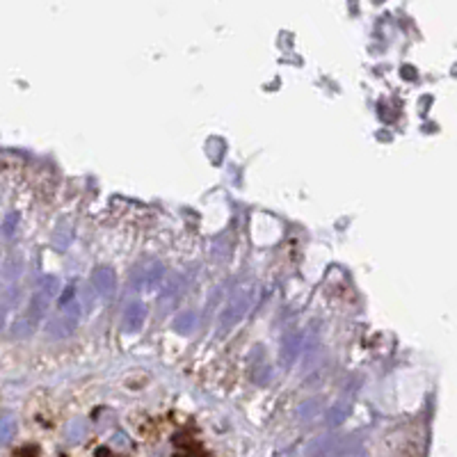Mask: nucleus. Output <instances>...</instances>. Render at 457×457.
<instances>
[{"instance_id": "f257e3e1", "label": "nucleus", "mask_w": 457, "mask_h": 457, "mask_svg": "<svg viewBox=\"0 0 457 457\" xmlns=\"http://www.w3.org/2000/svg\"><path fill=\"white\" fill-rule=\"evenodd\" d=\"M58 290H60L58 277H53V274H46V277H42V281H39V288L35 290L33 299H30L26 313H23V316L14 322V336L26 338V336H30L35 332L39 320H42L46 309H49V302L55 295H58Z\"/></svg>"}, {"instance_id": "f03ea898", "label": "nucleus", "mask_w": 457, "mask_h": 457, "mask_svg": "<svg viewBox=\"0 0 457 457\" xmlns=\"http://www.w3.org/2000/svg\"><path fill=\"white\" fill-rule=\"evenodd\" d=\"M357 451V439L343 435H325L306 444L304 457H348Z\"/></svg>"}, {"instance_id": "7ed1b4c3", "label": "nucleus", "mask_w": 457, "mask_h": 457, "mask_svg": "<svg viewBox=\"0 0 457 457\" xmlns=\"http://www.w3.org/2000/svg\"><path fill=\"white\" fill-rule=\"evenodd\" d=\"M251 299H254V293H251L249 288H240L235 290L233 297L228 299V304L224 306L222 316H219V334H226L228 329L233 325H238V322L247 316L249 306H251Z\"/></svg>"}, {"instance_id": "20e7f679", "label": "nucleus", "mask_w": 457, "mask_h": 457, "mask_svg": "<svg viewBox=\"0 0 457 457\" xmlns=\"http://www.w3.org/2000/svg\"><path fill=\"white\" fill-rule=\"evenodd\" d=\"M165 279V265L158 261V258H147L142 261L135 270H133V286L138 290H153L158 288V283Z\"/></svg>"}, {"instance_id": "39448f33", "label": "nucleus", "mask_w": 457, "mask_h": 457, "mask_svg": "<svg viewBox=\"0 0 457 457\" xmlns=\"http://www.w3.org/2000/svg\"><path fill=\"white\" fill-rule=\"evenodd\" d=\"M78 320H81V306L76 302H69L62 306V311L46 325V332H49L51 338H67L74 334V329L78 327Z\"/></svg>"}, {"instance_id": "423d86ee", "label": "nucleus", "mask_w": 457, "mask_h": 457, "mask_svg": "<svg viewBox=\"0 0 457 457\" xmlns=\"http://www.w3.org/2000/svg\"><path fill=\"white\" fill-rule=\"evenodd\" d=\"M299 345H302V336H299L297 329H293V332H288V334H283L281 348H279V361H281L283 368H290L297 361Z\"/></svg>"}, {"instance_id": "0eeeda50", "label": "nucleus", "mask_w": 457, "mask_h": 457, "mask_svg": "<svg viewBox=\"0 0 457 457\" xmlns=\"http://www.w3.org/2000/svg\"><path fill=\"white\" fill-rule=\"evenodd\" d=\"M92 283L97 288V293L101 297H110L115 293V286H117V277H115V270L108 265H101L97 270L92 272Z\"/></svg>"}, {"instance_id": "6e6552de", "label": "nucleus", "mask_w": 457, "mask_h": 457, "mask_svg": "<svg viewBox=\"0 0 457 457\" xmlns=\"http://www.w3.org/2000/svg\"><path fill=\"white\" fill-rule=\"evenodd\" d=\"M144 320H147V306L142 302H131L124 311L122 327H124V332H128V334L140 332L142 325H144Z\"/></svg>"}, {"instance_id": "1a4fd4ad", "label": "nucleus", "mask_w": 457, "mask_h": 457, "mask_svg": "<svg viewBox=\"0 0 457 457\" xmlns=\"http://www.w3.org/2000/svg\"><path fill=\"white\" fill-rule=\"evenodd\" d=\"M350 414H352V403H348V400H341V403H334L332 407L327 409L325 423L329 425V428H336V425H341L343 421H348Z\"/></svg>"}, {"instance_id": "9d476101", "label": "nucleus", "mask_w": 457, "mask_h": 457, "mask_svg": "<svg viewBox=\"0 0 457 457\" xmlns=\"http://www.w3.org/2000/svg\"><path fill=\"white\" fill-rule=\"evenodd\" d=\"M197 313L194 311H183V313H178V316L174 318V322H172V327H174V332L176 334H192L194 329H197Z\"/></svg>"}, {"instance_id": "9b49d317", "label": "nucleus", "mask_w": 457, "mask_h": 457, "mask_svg": "<svg viewBox=\"0 0 457 457\" xmlns=\"http://www.w3.org/2000/svg\"><path fill=\"white\" fill-rule=\"evenodd\" d=\"M17 437V421L14 416H0V446H7L10 441Z\"/></svg>"}, {"instance_id": "f8f14e48", "label": "nucleus", "mask_w": 457, "mask_h": 457, "mask_svg": "<svg viewBox=\"0 0 457 457\" xmlns=\"http://www.w3.org/2000/svg\"><path fill=\"white\" fill-rule=\"evenodd\" d=\"M85 437H88V423L83 419H74L67 428V439L71 444H78V441H83Z\"/></svg>"}, {"instance_id": "ddd939ff", "label": "nucleus", "mask_w": 457, "mask_h": 457, "mask_svg": "<svg viewBox=\"0 0 457 457\" xmlns=\"http://www.w3.org/2000/svg\"><path fill=\"white\" fill-rule=\"evenodd\" d=\"M318 409H320V400H304V403L297 407V416L304 421H311L313 416L318 414Z\"/></svg>"}, {"instance_id": "4468645a", "label": "nucleus", "mask_w": 457, "mask_h": 457, "mask_svg": "<svg viewBox=\"0 0 457 457\" xmlns=\"http://www.w3.org/2000/svg\"><path fill=\"white\" fill-rule=\"evenodd\" d=\"M5 320H7V304L0 306V329L5 327Z\"/></svg>"}, {"instance_id": "2eb2a0df", "label": "nucleus", "mask_w": 457, "mask_h": 457, "mask_svg": "<svg viewBox=\"0 0 457 457\" xmlns=\"http://www.w3.org/2000/svg\"><path fill=\"white\" fill-rule=\"evenodd\" d=\"M348 457H366L364 453H352V455H348Z\"/></svg>"}]
</instances>
